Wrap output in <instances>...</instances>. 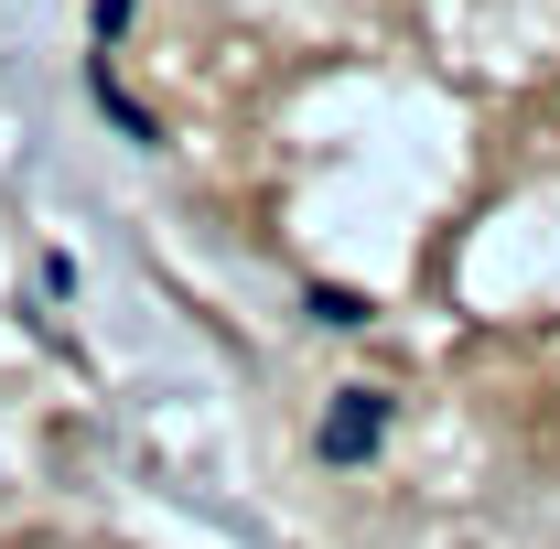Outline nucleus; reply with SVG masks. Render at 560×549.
Instances as JSON below:
<instances>
[{"label": "nucleus", "mask_w": 560, "mask_h": 549, "mask_svg": "<svg viewBox=\"0 0 560 549\" xmlns=\"http://www.w3.org/2000/svg\"><path fill=\"white\" fill-rule=\"evenodd\" d=\"M377 410H388V399H377V388H346V410L324 420V464H355V453H366V442H377Z\"/></svg>", "instance_id": "1"}]
</instances>
